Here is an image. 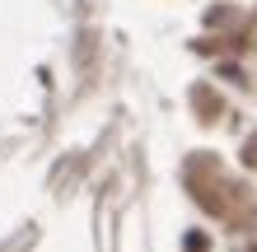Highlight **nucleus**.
<instances>
[{"instance_id":"f03ea898","label":"nucleus","mask_w":257,"mask_h":252,"mask_svg":"<svg viewBox=\"0 0 257 252\" xmlns=\"http://www.w3.org/2000/svg\"><path fill=\"white\" fill-rule=\"evenodd\" d=\"M243 164H248V168H257V136L243 145Z\"/></svg>"},{"instance_id":"f257e3e1","label":"nucleus","mask_w":257,"mask_h":252,"mask_svg":"<svg viewBox=\"0 0 257 252\" xmlns=\"http://www.w3.org/2000/svg\"><path fill=\"white\" fill-rule=\"evenodd\" d=\"M187 182H192V196L206 205L210 215H220V219H243L248 215V191L238 187V182H229L224 177V168L215 164V159H192L187 164Z\"/></svg>"}]
</instances>
